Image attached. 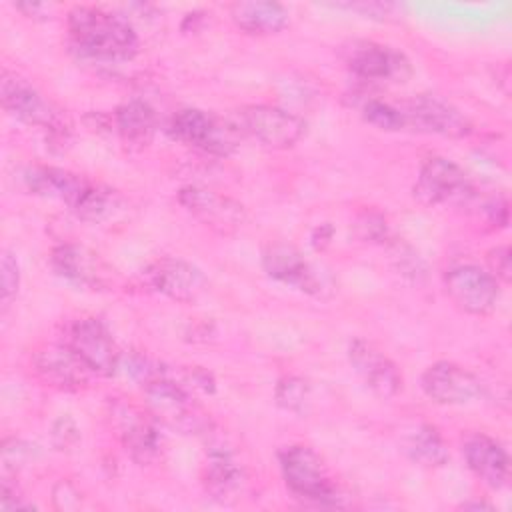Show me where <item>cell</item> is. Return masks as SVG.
Instances as JSON below:
<instances>
[{
    "label": "cell",
    "mask_w": 512,
    "mask_h": 512,
    "mask_svg": "<svg viewBox=\"0 0 512 512\" xmlns=\"http://www.w3.org/2000/svg\"><path fill=\"white\" fill-rule=\"evenodd\" d=\"M348 362L358 378L380 398H392L402 390L400 368L370 340L354 338L348 344Z\"/></svg>",
    "instance_id": "e0dca14e"
},
{
    "label": "cell",
    "mask_w": 512,
    "mask_h": 512,
    "mask_svg": "<svg viewBox=\"0 0 512 512\" xmlns=\"http://www.w3.org/2000/svg\"><path fill=\"white\" fill-rule=\"evenodd\" d=\"M168 132L178 142L214 156L232 154L238 148L242 136L236 122L224 120L200 108L178 110L170 120Z\"/></svg>",
    "instance_id": "3957f363"
},
{
    "label": "cell",
    "mask_w": 512,
    "mask_h": 512,
    "mask_svg": "<svg viewBox=\"0 0 512 512\" xmlns=\"http://www.w3.org/2000/svg\"><path fill=\"white\" fill-rule=\"evenodd\" d=\"M50 266L52 270L86 288H106L112 280L110 266L92 250L80 244H60L50 252Z\"/></svg>",
    "instance_id": "d6986e66"
},
{
    "label": "cell",
    "mask_w": 512,
    "mask_h": 512,
    "mask_svg": "<svg viewBox=\"0 0 512 512\" xmlns=\"http://www.w3.org/2000/svg\"><path fill=\"white\" fill-rule=\"evenodd\" d=\"M444 288L448 298L466 314H490L498 302V280L472 262L450 266L444 274Z\"/></svg>",
    "instance_id": "52a82bcc"
},
{
    "label": "cell",
    "mask_w": 512,
    "mask_h": 512,
    "mask_svg": "<svg viewBox=\"0 0 512 512\" xmlns=\"http://www.w3.org/2000/svg\"><path fill=\"white\" fill-rule=\"evenodd\" d=\"M114 126L130 148H144L156 134V112L144 100H128L114 112Z\"/></svg>",
    "instance_id": "cb8c5ba5"
},
{
    "label": "cell",
    "mask_w": 512,
    "mask_h": 512,
    "mask_svg": "<svg viewBox=\"0 0 512 512\" xmlns=\"http://www.w3.org/2000/svg\"><path fill=\"white\" fill-rule=\"evenodd\" d=\"M34 372L52 388L80 390L90 380V370L68 344H44L32 354Z\"/></svg>",
    "instance_id": "ac0fdd59"
},
{
    "label": "cell",
    "mask_w": 512,
    "mask_h": 512,
    "mask_svg": "<svg viewBox=\"0 0 512 512\" xmlns=\"http://www.w3.org/2000/svg\"><path fill=\"white\" fill-rule=\"evenodd\" d=\"M202 482L206 492L216 500H228L244 484V468L232 454V450L224 446H212L206 454Z\"/></svg>",
    "instance_id": "7402d4cb"
},
{
    "label": "cell",
    "mask_w": 512,
    "mask_h": 512,
    "mask_svg": "<svg viewBox=\"0 0 512 512\" xmlns=\"http://www.w3.org/2000/svg\"><path fill=\"white\" fill-rule=\"evenodd\" d=\"M112 414L116 420L118 436L132 460L138 464H150L156 460L162 448V434L152 412H142L130 402H118Z\"/></svg>",
    "instance_id": "2e32d148"
},
{
    "label": "cell",
    "mask_w": 512,
    "mask_h": 512,
    "mask_svg": "<svg viewBox=\"0 0 512 512\" xmlns=\"http://www.w3.org/2000/svg\"><path fill=\"white\" fill-rule=\"evenodd\" d=\"M406 120V128L426 134H438L444 138H464L472 132V122L456 106L434 98L414 96L400 104Z\"/></svg>",
    "instance_id": "7c38bea8"
},
{
    "label": "cell",
    "mask_w": 512,
    "mask_h": 512,
    "mask_svg": "<svg viewBox=\"0 0 512 512\" xmlns=\"http://www.w3.org/2000/svg\"><path fill=\"white\" fill-rule=\"evenodd\" d=\"M16 8L20 12H24L28 18H40V20L50 18V14H46V10L50 12V6H46V4H16Z\"/></svg>",
    "instance_id": "d590c367"
},
{
    "label": "cell",
    "mask_w": 512,
    "mask_h": 512,
    "mask_svg": "<svg viewBox=\"0 0 512 512\" xmlns=\"http://www.w3.org/2000/svg\"><path fill=\"white\" fill-rule=\"evenodd\" d=\"M360 114L368 124L376 126L378 130H386V132L406 130V120L400 106H394L380 98H366L360 106Z\"/></svg>",
    "instance_id": "4316f807"
},
{
    "label": "cell",
    "mask_w": 512,
    "mask_h": 512,
    "mask_svg": "<svg viewBox=\"0 0 512 512\" xmlns=\"http://www.w3.org/2000/svg\"><path fill=\"white\" fill-rule=\"evenodd\" d=\"M462 454L470 472L486 486L498 490L510 478V458L500 442L492 436L476 432L464 438Z\"/></svg>",
    "instance_id": "ffe728a7"
},
{
    "label": "cell",
    "mask_w": 512,
    "mask_h": 512,
    "mask_svg": "<svg viewBox=\"0 0 512 512\" xmlns=\"http://www.w3.org/2000/svg\"><path fill=\"white\" fill-rule=\"evenodd\" d=\"M392 258H394V262H396V268H398L404 276H408V278H412V280H416V282L426 274V266H424L422 258H420V256L414 252V248L408 246V244L394 242V246H392Z\"/></svg>",
    "instance_id": "4dcf8cb0"
},
{
    "label": "cell",
    "mask_w": 512,
    "mask_h": 512,
    "mask_svg": "<svg viewBox=\"0 0 512 512\" xmlns=\"http://www.w3.org/2000/svg\"><path fill=\"white\" fill-rule=\"evenodd\" d=\"M50 440L54 444L56 450L60 452H68L72 448H76V444L80 442V430L76 426V422L72 420V416L62 414L54 420L52 430H50Z\"/></svg>",
    "instance_id": "1f68e13d"
},
{
    "label": "cell",
    "mask_w": 512,
    "mask_h": 512,
    "mask_svg": "<svg viewBox=\"0 0 512 512\" xmlns=\"http://www.w3.org/2000/svg\"><path fill=\"white\" fill-rule=\"evenodd\" d=\"M344 62L364 82H404L412 74L410 62L400 50L372 40H354L344 52Z\"/></svg>",
    "instance_id": "9c48e42d"
},
{
    "label": "cell",
    "mask_w": 512,
    "mask_h": 512,
    "mask_svg": "<svg viewBox=\"0 0 512 512\" xmlns=\"http://www.w3.org/2000/svg\"><path fill=\"white\" fill-rule=\"evenodd\" d=\"M274 400L282 410L302 414L310 402V384L300 376H282L276 382Z\"/></svg>",
    "instance_id": "83f0119b"
},
{
    "label": "cell",
    "mask_w": 512,
    "mask_h": 512,
    "mask_svg": "<svg viewBox=\"0 0 512 512\" xmlns=\"http://www.w3.org/2000/svg\"><path fill=\"white\" fill-rule=\"evenodd\" d=\"M86 368L96 376H112L120 368L122 354L108 332V328L98 318H80L70 326L66 342Z\"/></svg>",
    "instance_id": "8fae6325"
},
{
    "label": "cell",
    "mask_w": 512,
    "mask_h": 512,
    "mask_svg": "<svg viewBox=\"0 0 512 512\" xmlns=\"http://www.w3.org/2000/svg\"><path fill=\"white\" fill-rule=\"evenodd\" d=\"M66 28L72 48L92 60L128 62L140 46L126 18L96 6H72L66 14Z\"/></svg>",
    "instance_id": "6da1fadb"
},
{
    "label": "cell",
    "mask_w": 512,
    "mask_h": 512,
    "mask_svg": "<svg viewBox=\"0 0 512 512\" xmlns=\"http://www.w3.org/2000/svg\"><path fill=\"white\" fill-rule=\"evenodd\" d=\"M354 234L362 242H384L388 238V226L378 212H364L354 222Z\"/></svg>",
    "instance_id": "f546056e"
},
{
    "label": "cell",
    "mask_w": 512,
    "mask_h": 512,
    "mask_svg": "<svg viewBox=\"0 0 512 512\" xmlns=\"http://www.w3.org/2000/svg\"><path fill=\"white\" fill-rule=\"evenodd\" d=\"M152 416L182 434H200L208 428V418L192 398L190 390L172 380L166 372L144 386Z\"/></svg>",
    "instance_id": "5b68a950"
},
{
    "label": "cell",
    "mask_w": 512,
    "mask_h": 512,
    "mask_svg": "<svg viewBox=\"0 0 512 512\" xmlns=\"http://www.w3.org/2000/svg\"><path fill=\"white\" fill-rule=\"evenodd\" d=\"M414 198L428 206H472L478 198L476 186L462 166L444 158V156H428L418 170L414 182Z\"/></svg>",
    "instance_id": "7a4b0ae2"
},
{
    "label": "cell",
    "mask_w": 512,
    "mask_h": 512,
    "mask_svg": "<svg viewBox=\"0 0 512 512\" xmlns=\"http://www.w3.org/2000/svg\"><path fill=\"white\" fill-rule=\"evenodd\" d=\"M22 178L28 192L44 198H56L68 204L70 210L76 206V202L82 198L88 184L92 182L82 174L56 166H30L26 168Z\"/></svg>",
    "instance_id": "44dd1931"
},
{
    "label": "cell",
    "mask_w": 512,
    "mask_h": 512,
    "mask_svg": "<svg viewBox=\"0 0 512 512\" xmlns=\"http://www.w3.org/2000/svg\"><path fill=\"white\" fill-rule=\"evenodd\" d=\"M460 508H464V510H492V504H488V502H464Z\"/></svg>",
    "instance_id": "8d00e7d4"
},
{
    "label": "cell",
    "mask_w": 512,
    "mask_h": 512,
    "mask_svg": "<svg viewBox=\"0 0 512 512\" xmlns=\"http://www.w3.org/2000/svg\"><path fill=\"white\" fill-rule=\"evenodd\" d=\"M420 386L430 400L446 406L468 404L484 394V384L476 374L448 360L430 364L420 376Z\"/></svg>",
    "instance_id": "4fadbf2b"
},
{
    "label": "cell",
    "mask_w": 512,
    "mask_h": 512,
    "mask_svg": "<svg viewBox=\"0 0 512 512\" xmlns=\"http://www.w3.org/2000/svg\"><path fill=\"white\" fill-rule=\"evenodd\" d=\"M238 128L252 136L262 146L272 150H286L300 142L306 132V122L278 106L250 104L238 110Z\"/></svg>",
    "instance_id": "8992f818"
},
{
    "label": "cell",
    "mask_w": 512,
    "mask_h": 512,
    "mask_svg": "<svg viewBox=\"0 0 512 512\" xmlns=\"http://www.w3.org/2000/svg\"><path fill=\"white\" fill-rule=\"evenodd\" d=\"M332 232H334V230H332V226H330L328 222H324V224L316 226V228L312 230V236H310L312 246H314L316 250H324V248L330 244Z\"/></svg>",
    "instance_id": "e575fe53"
},
{
    "label": "cell",
    "mask_w": 512,
    "mask_h": 512,
    "mask_svg": "<svg viewBox=\"0 0 512 512\" xmlns=\"http://www.w3.org/2000/svg\"><path fill=\"white\" fill-rule=\"evenodd\" d=\"M178 202L192 218L222 236L238 232L248 218L246 208L238 200L204 186L180 188Z\"/></svg>",
    "instance_id": "ba28073f"
},
{
    "label": "cell",
    "mask_w": 512,
    "mask_h": 512,
    "mask_svg": "<svg viewBox=\"0 0 512 512\" xmlns=\"http://www.w3.org/2000/svg\"><path fill=\"white\" fill-rule=\"evenodd\" d=\"M404 452L414 464L424 468H440L450 458L442 434L430 424H422L408 434L404 442Z\"/></svg>",
    "instance_id": "d4e9b609"
},
{
    "label": "cell",
    "mask_w": 512,
    "mask_h": 512,
    "mask_svg": "<svg viewBox=\"0 0 512 512\" xmlns=\"http://www.w3.org/2000/svg\"><path fill=\"white\" fill-rule=\"evenodd\" d=\"M486 262H488V272L498 280L508 284L512 278V252L508 244H500L488 250L486 254Z\"/></svg>",
    "instance_id": "d6a6232c"
},
{
    "label": "cell",
    "mask_w": 512,
    "mask_h": 512,
    "mask_svg": "<svg viewBox=\"0 0 512 512\" xmlns=\"http://www.w3.org/2000/svg\"><path fill=\"white\" fill-rule=\"evenodd\" d=\"M338 6L346 8V10L362 12L364 16H370V18H374V16H378V18L384 16L386 18L396 10L394 4H382V2H358V4H338Z\"/></svg>",
    "instance_id": "836d02e7"
},
{
    "label": "cell",
    "mask_w": 512,
    "mask_h": 512,
    "mask_svg": "<svg viewBox=\"0 0 512 512\" xmlns=\"http://www.w3.org/2000/svg\"><path fill=\"white\" fill-rule=\"evenodd\" d=\"M142 276L150 290L174 302L192 304L208 290V278L204 272L182 258H158L144 268Z\"/></svg>",
    "instance_id": "30bf717a"
},
{
    "label": "cell",
    "mask_w": 512,
    "mask_h": 512,
    "mask_svg": "<svg viewBox=\"0 0 512 512\" xmlns=\"http://www.w3.org/2000/svg\"><path fill=\"white\" fill-rule=\"evenodd\" d=\"M230 18L246 34L270 36L284 30L290 22V12L278 2L248 0L230 6Z\"/></svg>",
    "instance_id": "603a6c76"
},
{
    "label": "cell",
    "mask_w": 512,
    "mask_h": 512,
    "mask_svg": "<svg viewBox=\"0 0 512 512\" xmlns=\"http://www.w3.org/2000/svg\"><path fill=\"white\" fill-rule=\"evenodd\" d=\"M120 206H122V196L116 190L98 182H90L82 198L72 208V212L84 222L98 224L112 218L120 210Z\"/></svg>",
    "instance_id": "484cf974"
},
{
    "label": "cell",
    "mask_w": 512,
    "mask_h": 512,
    "mask_svg": "<svg viewBox=\"0 0 512 512\" xmlns=\"http://www.w3.org/2000/svg\"><path fill=\"white\" fill-rule=\"evenodd\" d=\"M262 268L264 272L286 286H292L300 292L320 296L324 290V280L318 270L302 256V252L288 242H270L262 250Z\"/></svg>",
    "instance_id": "9a60e30c"
},
{
    "label": "cell",
    "mask_w": 512,
    "mask_h": 512,
    "mask_svg": "<svg viewBox=\"0 0 512 512\" xmlns=\"http://www.w3.org/2000/svg\"><path fill=\"white\" fill-rule=\"evenodd\" d=\"M0 300H2V310L10 306V302L18 294L20 286V268L16 262V256L8 250H2L0 256Z\"/></svg>",
    "instance_id": "f1b7e54d"
},
{
    "label": "cell",
    "mask_w": 512,
    "mask_h": 512,
    "mask_svg": "<svg viewBox=\"0 0 512 512\" xmlns=\"http://www.w3.org/2000/svg\"><path fill=\"white\" fill-rule=\"evenodd\" d=\"M0 100L4 110L24 124L46 130L60 126V116L54 106L26 78L6 68L0 78Z\"/></svg>",
    "instance_id": "5bb4252c"
},
{
    "label": "cell",
    "mask_w": 512,
    "mask_h": 512,
    "mask_svg": "<svg viewBox=\"0 0 512 512\" xmlns=\"http://www.w3.org/2000/svg\"><path fill=\"white\" fill-rule=\"evenodd\" d=\"M278 462L286 486L304 500H312L324 506L340 502L338 488L332 482L320 456L304 444L284 446L278 452Z\"/></svg>",
    "instance_id": "277c9868"
}]
</instances>
